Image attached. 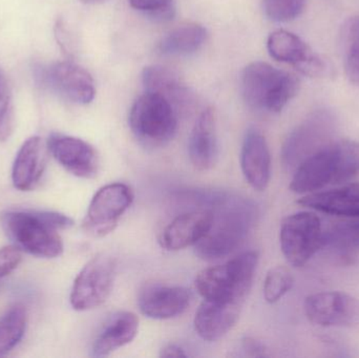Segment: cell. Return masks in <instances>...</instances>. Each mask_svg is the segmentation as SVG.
<instances>
[{
	"mask_svg": "<svg viewBox=\"0 0 359 358\" xmlns=\"http://www.w3.org/2000/svg\"><path fill=\"white\" fill-rule=\"evenodd\" d=\"M0 224L8 237L21 250L37 258H58L63 242L58 231L73 226L69 216L54 212L6 210Z\"/></svg>",
	"mask_w": 359,
	"mask_h": 358,
	"instance_id": "obj_1",
	"label": "cell"
},
{
	"mask_svg": "<svg viewBox=\"0 0 359 358\" xmlns=\"http://www.w3.org/2000/svg\"><path fill=\"white\" fill-rule=\"evenodd\" d=\"M212 223L208 233L194 246L198 258L215 261L229 256L246 239L255 218V205L234 195L213 198Z\"/></svg>",
	"mask_w": 359,
	"mask_h": 358,
	"instance_id": "obj_2",
	"label": "cell"
},
{
	"mask_svg": "<svg viewBox=\"0 0 359 358\" xmlns=\"http://www.w3.org/2000/svg\"><path fill=\"white\" fill-rule=\"evenodd\" d=\"M358 172L359 143L334 140L297 166L290 189L299 195H308L328 185L348 182Z\"/></svg>",
	"mask_w": 359,
	"mask_h": 358,
	"instance_id": "obj_3",
	"label": "cell"
},
{
	"mask_svg": "<svg viewBox=\"0 0 359 358\" xmlns=\"http://www.w3.org/2000/svg\"><path fill=\"white\" fill-rule=\"evenodd\" d=\"M241 84L247 105L253 111L266 113H280L299 88L294 75L262 61L245 67Z\"/></svg>",
	"mask_w": 359,
	"mask_h": 358,
	"instance_id": "obj_4",
	"label": "cell"
},
{
	"mask_svg": "<svg viewBox=\"0 0 359 358\" xmlns=\"http://www.w3.org/2000/svg\"><path fill=\"white\" fill-rule=\"evenodd\" d=\"M259 264V254L244 252L225 264L208 267L196 275L194 285L203 300L244 303Z\"/></svg>",
	"mask_w": 359,
	"mask_h": 358,
	"instance_id": "obj_5",
	"label": "cell"
},
{
	"mask_svg": "<svg viewBox=\"0 0 359 358\" xmlns=\"http://www.w3.org/2000/svg\"><path fill=\"white\" fill-rule=\"evenodd\" d=\"M128 123L141 144L156 149L174 139L178 130V116L170 101L160 95L145 92L133 104Z\"/></svg>",
	"mask_w": 359,
	"mask_h": 358,
	"instance_id": "obj_6",
	"label": "cell"
},
{
	"mask_svg": "<svg viewBox=\"0 0 359 358\" xmlns=\"http://www.w3.org/2000/svg\"><path fill=\"white\" fill-rule=\"evenodd\" d=\"M280 241L287 261L297 268L303 267L324 245L320 219L309 212L287 216L280 226Z\"/></svg>",
	"mask_w": 359,
	"mask_h": 358,
	"instance_id": "obj_7",
	"label": "cell"
},
{
	"mask_svg": "<svg viewBox=\"0 0 359 358\" xmlns=\"http://www.w3.org/2000/svg\"><path fill=\"white\" fill-rule=\"evenodd\" d=\"M116 261L107 254H98L90 259L76 277L69 302L77 311L98 308L107 302L113 289Z\"/></svg>",
	"mask_w": 359,
	"mask_h": 358,
	"instance_id": "obj_8",
	"label": "cell"
},
{
	"mask_svg": "<svg viewBox=\"0 0 359 358\" xmlns=\"http://www.w3.org/2000/svg\"><path fill=\"white\" fill-rule=\"evenodd\" d=\"M337 122L329 111H318L291 132L283 146V160L295 168L310 156L334 141Z\"/></svg>",
	"mask_w": 359,
	"mask_h": 358,
	"instance_id": "obj_9",
	"label": "cell"
},
{
	"mask_svg": "<svg viewBox=\"0 0 359 358\" xmlns=\"http://www.w3.org/2000/svg\"><path fill=\"white\" fill-rule=\"evenodd\" d=\"M34 78L38 85L76 104H88L96 95L90 74L71 61L53 63L48 67L37 65L34 67Z\"/></svg>",
	"mask_w": 359,
	"mask_h": 358,
	"instance_id": "obj_10",
	"label": "cell"
},
{
	"mask_svg": "<svg viewBox=\"0 0 359 358\" xmlns=\"http://www.w3.org/2000/svg\"><path fill=\"white\" fill-rule=\"evenodd\" d=\"M134 201V193L128 185L111 183L101 187L90 201L83 227L97 237L113 233L124 212Z\"/></svg>",
	"mask_w": 359,
	"mask_h": 358,
	"instance_id": "obj_11",
	"label": "cell"
},
{
	"mask_svg": "<svg viewBox=\"0 0 359 358\" xmlns=\"http://www.w3.org/2000/svg\"><path fill=\"white\" fill-rule=\"evenodd\" d=\"M270 56L287 63L309 77H325L330 74L328 61L314 53L299 36L285 29L270 34L267 40Z\"/></svg>",
	"mask_w": 359,
	"mask_h": 358,
	"instance_id": "obj_12",
	"label": "cell"
},
{
	"mask_svg": "<svg viewBox=\"0 0 359 358\" xmlns=\"http://www.w3.org/2000/svg\"><path fill=\"white\" fill-rule=\"evenodd\" d=\"M306 317L323 327H348L359 322V301L339 291L320 292L306 298Z\"/></svg>",
	"mask_w": 359,
	"mask_h": 358,
	"instance_id": "obj_13",
	"label": "cell"
},
{
	"mask_svg": "<svg viewBox=\"0 0 359 358\" xmlns=\"http://www.w3.org/2000/svg\"><path fill=\"white\" fill-rule=\"evenodd\" d=\"M48 149L69 174L81 179H93L98 174L100 161L90 143L75 137L53 134L48 138Z\"/></svg>",
	"mask_w": 359,
	"mask_h": 358,
	"instance_id": "obj_14",
	"label": "cell"
},
{
	"mask_svg": "<svg viewBox=\"0 0 359 358\" xmlns=\"http://www.w3.org/2000/svg\"><path fill=\"white\" fill-rule=\"evenodd\" d=\"M191 302L189 290L179 286L151 284L145 286L138 298L141 313L151 319H170L183 315Z\"/></svg>",
	"mask_w": 359,
	"mask_h": 358,
	"instance_id": "obj_15",
	"label": "cell"
},
{
	"mask_svg": "<svg viewBox=\"0 0 359 358\" xmlns=\"http://www.w3.org/2000/svg\"><path fill=\"white\" fill-rule=\"evenodd\" d=\"M242 303L203 300L194 315V330L202 340L215 342L236 326Z\"/></svg>",
	"mask_w": 359,
	"mask_h": 358,
	"instance_id": "obj_16",
	"label": "cell"
},
{
	"mask_svg": "<svg viewBox=\"0 0 359 358\" xmlns=\"http://www.w3.org/2000/svg\"><path fill=\"white\" fill-rule=\"evenodd\" d=\"M241 167L248 184L257 191L267 188L271 177V156L265 137L257 128L245 135L241 151Z\"/></svg>",
	"mask_w": 359,
	"mask_h": 358,
	"instance_id": "obj_17",
	"label": "cell"
},
{
	"mask_svg": "<svg viewBox=\"0 0 359 358\" xmlns=\"http://www.w3.org/2000/svg\"><path fill=\"white\" fill-rule=\"evenodd\" d=\"M211 223L212 212L210 208L186 212L177 216L164 229L160 244L168 252H178L196 246L208 233Z\"/></svg>",
	"mask_w": 359,
	"mask_h": 358,
	"instance_id": "obj_18",
	"label": "cell"
},
{
	"mask_svg": "<svg viewBox=\"0 0 359 358\" xmlns=\"http://www.w3.org/2000/svg\"><path fill=\"white\" fill-rule=\"evenodd\" d=\"M188 155L192 165L198 170H211L219 158L217 116L212 107L201 113L188 141Z\"/></svg>",
	"mask_w": 359,
	"mask_h": 358,
	"instance_id": "obj_19",
	"label": "cell"
},
{
	"mask_svg": "<svg viewBox=\"0 0 359 358\" xmlns=\"http://www.w3.org/2000/svg\"><path fill=\"white\" fill-rule=\"evenodd\" d=\"M46 147L39 137L34 136L25 141L12 170L15 188L20 191H32L39 183L46 168Z\"/></svg>",
	"mask_w": 359,
	"mask_h": 358,
	"instance_id": "obj_20",
	"label": "cell"
},
{
	"mask_svg": "<svg viewBox=\"0 0 359 358\" xmlns=\"http://www.w3.org/2000/svg\"><path fill=\"white\" fill-rule=\"evenodd\" d=\"M297 203L324 214L359 218V183H351L328 191L308 193Z\"/></svg>",
	"mask_w": 359,
	"mask_h": 358,
	"instance_id": "obj_21",
	"label": "cell"
},
{
	"mask_svg": "<svg viewBox=\"0 0 359 358\" xmlns=\"http://www.w3.org/2000/svg\"><path fill=\"white\" fill-rule=\"evenodd\" d=\"M139 319L135 313L120 311L109 317L93 345V355L107 357L136 338Z\"/></svg>",
	"mask_w": 359,
	"mask_h": 358,
	"instance_id": "obj_22",
	"label": "cell"
},
{
	"mask_svg": "<svg viewBox=\"0 0 359 358\" xmlns=\"http://www.w3.org/2000/svg\"><path fill=\"white\" fill-rule=\"evenodd\" d=\"M142 81L145 92L163 97L172 103L176 111L186 109L191 103L192 94L189 88L182 82L178 75L166 67L161 65L145 67Z\"/></svg>",
	"mask_w": 359,
	"mask_h": 358,
	"instance_id": "obj_23",
	"label": "cell"
},
{
	"mask_svg": "<svg viewBox=\"0 0 359 358\" xmlns=\"http://www.w3.org/2000/svg\"><path fill=\"white\" fill-rule=\"evenodd\" d=\"M207 39V29L198 23H186L170 31L159 44L168 56H188L198 52Z\"/></svg>",
	"mask_w": 359,
	"mask_h": 358,
	"instance_id": "obj_24",
	"label": "cell"
},
{
	"mask_svg": "<svg viewBox=\"0 0 359 358\" xmlns=\"http://www.w3.org/2000/svg\"><path fill=\"white\" fill-rule=\"evenodd\" d=\"M27 313L23 305L11 306L0 317V357L8 354L25 336Z\"/></svg>",
	"mask_w": 359,
	"mask_h": 358,
	"instance_id": "obj_25",
	"label": "cell"
},
{
	"mask_svg": "<svg viewBox=\"0 0 359 358\" xmlns=\"http://www.w3.org/2000/svg\"><path fill=\"white\" fill-rule=\"evenodd\" d=\"M341 44L348 79L359 85V16L350 19L344 25Z\"/></svg>",
	"mask_w": 359,
	"mask_h": 358,
	"instance_id": "obj_26",
	"label": "cell"
},
{
	"mask_svg": "<svg viewBox=\"0 0 359 358\" xmlns=\"http://www.w3.org/2000/svg\"><path fill=\"white\" fill-rule=\"evenodd\" d=\"M332 248L339 252L359 248V222L347 221L337 223L324 233L323 247Z\"/></svg>",
	"mask_w": 359,
	"mask_h": 358,
	"instance_id": "obj_27",
	"label": "cell"
},
{
	"mask_svg": "<svg viewBox=\"0 0 359 358\" xmlns=\"http://www.w3.org/2000/svg\"><path fill=\"white\" fill-rule=\"evenodd\" d=\"M292 275L286 267L278 266L270 269L264 282V298L269 304L278 302L293 286Z\"/></svg>",
	"mask_w": 359,
	"mask_h": 358,
	"instance_id": "obj_28",
	"label": "cell"
},
{
	"mask_svg": "<svg viewBox=\"0 0 359 358\" xmlns=\"http://www.w3.org/2000/svg\"><path fill=\"white\" fill-rule=\"evenodd\" d=\"M306 0H264V12L270 20L288 22L299 16Z\"/></svg>",
	"mask_w": 359,
	"mask_h": 358,
	"instance_id": "obj_29",
	"label": "cell"
},
{
	"mask_svg": "<svg viewBox=\"0 0 359 358\" xmlns=\"http://www.w3.org/2000/svg\"><path fill=\"white\" fill-rule=\"evenodd\" d=\"M14 128L12 90L6 76L0 71V141L10 138Z\"/></svg>",
	"mask_w": 359,
	"mask_h": 358,
	"instance_id": "obj_30",
	"label": "cell"
},
{
	"mask_svg": "<svg viewBox=\"0 0 359 358\" xmlns=\"http://www.w3.org/2000/svg\"><path fill=\"white\" fill-rule=\"evenodd\" d=\"M130 6L155 21L170 20L176 14V0H130Z\"/></svg>",
	"mask_w": 359,
	"mask_h": 358,
	"instance_id": "obj_31",
	"label": "cell"
},
{
	"mask_svg": "<svg viewBox=\"0 0 359 358\" xmlns=\"http://www.w3.org/2000/svg\"><path fill=\"white\" fill-rule=\"evenodd\" d=\"M22 261V250L16 245L4 246L0 249V281L10 275Z\"/></svg>",
	"mask_w": 359,
	"mask_h": 358,
	"instance_id": "obj_32",
	"label": "cell"
},
{
	"mask_svg": "<svg viewBox=\"0 0 359 358\" xmlns=\"http://www.w3.org/2000/svg\"><path fill=\"white\" fill-rule=\"evenodd\" d=\"M243 349L250 357H267L266 348L263 344L255 340V338H246L243 340Z\"/></svg>",
	"mask_w": 359,
	"mask_h": 358,
	"instance_id": "obj_33",
	"label": "cell"
},
{
	"mask_svg": "<svg viewBox=\"0 0 359 358\" xmlns=\"http://www.w3.org/2000/svg\"><path fill=\"white\" fill-rule=\"evenodd\" d=\"M160 357H187V354H186L185 351L182 347L178 346V345L170 344L166 345L165 347H163L161 350V353H160Z\"/></svg>",
	"mask_w": 359,
	"mask_h": 358,
	"instance_id": "obj_34",
	"label": "cell"
},
{
	"mask_svg": "<svg viewBox=\"0 0 359 358\" xmlns=\"http://www.w3.org/2000/svg\"><path fill=\"white\" fill-rule=\"evenodd\" d=\"M83 4H92V2L98 1V0H81Z\"/></svg>",
	"mask_w": 359,
	"mask_h": 358,
	"instance_id": "obj_35",
	"label": "cell"
},
{
	"mask_svg": "<svg viewBox=\"0 0 359 358\" xmlns=\"http://www.w3.org/2000/svg\"><path fill=\"white\" fill-rule=\"evenodd\" d=\"M1 286H2V282L0 281V289H1Z\"/></svg>",
	"mask_w": 359,
	"mask_h": 358,
	"instance_id": "obj_36",
	"label": "cell"
}]
</instances>
